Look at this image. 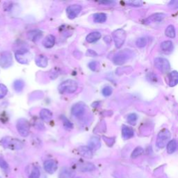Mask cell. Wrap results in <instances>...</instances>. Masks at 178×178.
I'll use <instances>...</instances> for the list:
<instances>
[{
    "label": "cell",
    "instance_id": "obj_1",
    "mask_svg": "<svg viewBox=\"0 0 178 178\" xmlns=\"http://www.w3.org/2000/svg\"><path fill=\"white\" fill-rule=\"evenodd\" d=\"M78 89V84L76 81L68 79L62 82L59 86V91L62 94H71L74 93Z\"/></svg>",
    "mask_w": 178,
    "mask_h": 178
},
{
    "label": "cell",
    "instance_id": "obj_2",
    "mask_svg": "<svg viewBox=\"0 0 178 178\" xmlns=\"http://www.w3.org/2000/svg\"><path fill=\"white\" fill-rule=\"evenodd\" d=\"M133 52L130 50H123L118 52L113 58V62L116 65H123L133 56Z\"/></svg>",
    "mask_w": 178,
    "mask_h": 178
},
{
    "label": "cell",
    "instance_id": "obj_3",
    "mask_svg": "<svg viewBox=\"0 0 178 178\" xmlns=\"http://www.w3.org/2000/svg\"><path fill=\"white\" fill-rule=\"evenodd\" d=\"M171 138V132L167 129H163L158 134L157 138H156V146L159 148H163L167 143L169 142Z\"/></svg>",
    "mask_w": 178,
    "mask_h": 178
},
{
    "label": "cell",
    "instance_id": "obj_4",
    "mask_svg": "<svg viewBox=\"0 0 178 178\" xmlns=\"http://www.w3.org/2000/svg\"><path fill=\"white\" fill-rule=\"evenodd\" d=\"M2 146L11 150H20L22 148L23 143L16 138H12L11 137H6L2 140Z\"/></svg>",
    "mask_w": 178,
    "mask_h": 178
},
{
    "label": "cell",
    "instance_id": "obj_5",
    "mask_svg": "<svg viewBox=\"0 0 178 178\" xmlns=\"http://www.w3.org/2000/svg\"><path fill=\"white\" fill-rule=\"evenodd\" d=\"M16 127L17 129L18 133L22 137H26L29 134L30 131V125L28 120L25 118H20L17 120Z\"/></svg>",
    "mask_w": 178,
    "mask_h": 178
},
{
    "label": "cell",
    "instance_id": "obj_6",
    "mask_svg": "<svg viewBox=\"0 0 178 178\" xmlns=\"http://www.w3.org/2000/svg\"><path fill=\"white\" fill-rule=\"evenodd\" d=\"M113 38L117 48H120L124 44L126 39V32L125 30L118 29L113 33Z\"/></svg>",
    "mask_w": 178,
    "mask_h": 178
},
{
    "label": "cell",
    "instance_id": "obj_7",
    "mask_svg": "<svg viewBox=\"0 0 178 178\" xmlns=\"http://www.w3.org/2000/svg\"><path fill=\"white\" fill-rule=\"evenodd\" d=\"M16 59L22 64H26L31 59V54L28 50H20L16 52Z\"/></svg>",
    "mask_w": 178,
    "mask_h": 178
},
{
    "label": "cell",
    "instance_id": "obj_8",
    "mask_svg": "<svg viewBox=\"0 0 178 178\" xmlns=\"http://www.w3.org/2000/svg\"><path fill=\"white\" fill-rule=\"evenodd\" d=\"M155 65L159 70L162 72H166L170 70V63L167 59L158 57L155 59Z\"/></svg>",
    "mask_w": 178,
    "mask_h": 178
},
{
    "label": "cell",
    "instance_id": "obj_9",
    "mask_svg": "<svg viewBox=\"0 0 178 178\" xmlns=\"http://www.w3.org/2000/svg\"><path fill=\"white\" fill-rule=\"evenodd\" d=\"M13 64V57L8 52H4L0 56V66L3 68H8Z\"/></svg>",
    "mask_w": 178,
    "mask_h": 178
},
{
    "label": "cell",
    "instance_id": "obj_10",
    "mask_svg": "<svg viewBox=\"0 0 178 178\" xmlns=\"http://www.w3.org/2000/svg\"><path fill=\"white\" fill-rule=\"evenodd\" d=\"M86 110V104L83 102H78V103L74 104L72 107V114L75 117L80 118L82 116Z\"/></svg>",
    "mask_w": 178,
    "mask_h": 178
},
{
    "label": "cell",
    "instance_id": "obj_11",
    "mask_svg": "<svg viewBox=\"0 0 178 178\" xmlns=\"http://www.w3.org/2000/svg\"><path fill=\"white\" fill-rule=\"evenodd\" d=\"M82 7L78 4H72L66 8V13L69 19H74L80 13Z\"/></svg>",
    "mask_w": 178,
    "mask_h": 178
},
{
    "label": "cell",
    "instance_id": "obj_12",
    "mask_svg": "<svg viewBox=\"0 0 178 178\" xmlns=\"http://www.w3.org/2000/svg\"><path fill=\"white\" fill-rule=\"evenodd\" d=\"M57 164L56 162L52 160V159H50V160H47L44 163V168L46 172L50 174H53L55 173V171L57 170Z\"/></svg>",
    "mask_w": 178,
    "mask_h": 178
},
{
    "label": "cell",
    "instance_id": "obj_13",
    "mask_svg": "<svg viewBox=\"0 0 178 178\" xmlns=\"http://www.w3.org/2000/svg\"><path fill=\"white\" fill-rule=\"evenodd\" d=\"M42 35H43V32H42L41 30L34 29L29 31L27 33V38H28L29 40L35 42L38 41L39 38H41Z\"/></svg>",
    "mask_w": 178,
    "mask_h": 178
},
{
    "label": "cell",
    "instance_id": "obj_14",
    "mask_svg": "<svg viewBox=\"0 0 178 178\" xmlns=\"http://www.w3.org/2000/svg\"><path fill=\"white\" fill-rule=\"evenodd\" d=\"M78 152L81 156L87 159H91L93 157V152L87 146H81L78 148Z\"/></svg>",
    "mask_w": 178,
    "mask_h": 178
},
{
    "label": "cell",
    "instance_id": "obj_15",
    "mask_svg": "<svg viewBox=\"0 0 178 178\" xmlns=\"http://www.w3.org/2000/svg\"><path fill=\"white\" fill-rule=\"evenodd\" d=\"M134 132L133 129L130 127L123 125L122 127V136L125 139H129L134 137Z\"/></svg>",
    "mask_w": 178,
    "mask_h": 178
},
{
    "label": "cell",
    "instance_id": "obj_16",
    "mask_svg": "<svg viewBox=\"0 0 178 178\" xmlns=\"http://www.w3.org/2000/svg\"><path fill=\"white\" fill-rule=\"evenodd\" d=\"M101 146L100 140L98 137H93L90 138V139L89 142V147L90 150H98Z\"/></svg>",
    "mask_w": 178,
    "mask_h": 178
},
{
    "label": "cell",
    "instance_id": "obj_17",
    "mask_svg": "<svg viewBox=\"0 0 178 178\" xmlns=\"http://www.w3.org/2000/svg\"><path fill=\"white\" fill-rule=\"evenodd\" d=\"M56 38L52 34L47 36L45 38V39L43 41V45L46 48H51L52 47L54 44H55Z\"/></svg>",
    "mask_w": 178,
    "mask_h": 178
},
{
    "label": "cell",
    "instance_id": "obj_18",
    "mask_svg": "<svg viewBox=\"0 0 178 178\" xmlns=\"http://www.w3.org/2000/svg\"><path fill=\"white\" fill-rule=\"evenodd\" d=\"M36 64L38 67L41 68H45L47 66L48 64V59L45 55H38L36 58Z\"/></svg>",
    "mask_w": 178,
    "mask_h": 178
},
{
    "label": "cell",
    "instance_id": "obj_19",
    "mask_svg": "<svg viewBox=\"0 0 178 178\" xmlns=\"http://www.w3.org/2000/svg\"><path fill=\"white\" fill-rule=\"evenodd\" d=\"M78 170L81 171H92L95 168V166L91 163L89 162H84L81 164H78L77 165Z\"/></svg>",
    "mask_w": 178,
    "mask_h": 178
},
{
    "label": "cell",
    "instance_id": "obj_20",
    "mask_svg": "<svg viewBox=\"0 0 178 178\" xmlns=\"http://www.w3.org/2000/svg\"><path fill=\"white\" fill-rule=\"evenodd\" d=\"M74 172L69 168H63L59 173V178H72Z\"/></svg>",
    "mask_w": 178,
    "mask_h": 178
},
{
    "label": "cell",
    "instance_id": "obj_21",
    "mask_svg": "<svg viewBox=\"0 0 178 178\" xmlns=\"http://www.w3.org/2000/svg\"><path fill=\"white\" fill-rule=\"evenodd\" d=\"M100 38H101L100 32L94 31V32L90 33V34H89L88 36H87L86 39L88 43H94V42L98 41Z\"/></svg>",
    "mask_w": 178,
    "mask_h": 178
},
{
    "label": "cell",
    "instance_id": "obj_22",
    "mask_svg": "<svg viewBox=\"0 0 178 178\" xmlns=\"http://www.w3.org/2000/svg\"><path fill=\"white\" fill-rule=\"evenodd\" d=\"M169 86L171 87H173L176 86L178 83V73L177 71H173L171 72L169 75Z\"/></svg>",
    "mask_w": 178,
    "mask_h": 178
},
{
    "label": "cell",
    "instance_id": "obj_23",
    "mask_svg": "<svg viewBox=\"0 0 178 178\" xmlns=\"http://www.w3.org/2000/svg\"><path fill=\"white\" fill-rule=\"evenodd\" d=\"M40 116L44 121H50L52 118V113L50 110L47 109V108H43L42 109L40 112Z\"/></svg>",
    "mask_w": 178,
    "mask_h": 178
},
{
    "label": "cell",
    "instance_id": "obj_24",
    "mask_svg": "<svg viewBox=\"0 0 178 178\" xmlns=\"http://www.w3.org/2000/svg\"><path fill=\"white\" fill-rule=\"evenodd\" d=\"M161 48L164 52H169L173 49V43L171 41H164L161 44Z\"/></svg>",
    "mask_w": 178,
    "mask_h": 178
},
{
    "label": "cell",
    "instance_id": "obj_25",
    "mask_svg": "<svg viewBox=\"0 0 178 178\" xmlns=\"http://www.w3.org/2000/svg\"><path fill=\"white\" fill-rule=\"evenodd\" d=\"M177 149V142L176 141L173 139L170 141L169 142L167 143L166 146V150L168 154H173L175 152Z\"/></svg>",
    "mask_w": 178,
    "mask_h": 178
},
{
    "label": "cell",
    "instance_id": "obj_26",
    "mask_svg": "<svg viewBox=\"0 0 178 178\" xmlns=\"http://www.w3.org/2000/svg\"><path fill=\"white\" fill-rule=\"evenodd\" d=\"M93 20L96 23H102L107 20V15L102 13H96L93 17Z\"/></svg>",
    "mask_w": 178,
    "mask_h": 178
},
{
    "label": "cell",
    "instance_id": "obj_27",
    "mask_svg": "<svg viewBox=\"0 0 178 178\" xmlns=\"http://www.w3.org/2000/svg\"><path fill=\"white\" fill-rule=\"evenodd\" d=\"M14 89L17 92H21L25 87V82L21 79H17L13 83Z\"/></svg>",
    "mask_w": 178,
    "mask_h": 178
},
{
    "label": "cell",
    "instance_id": "obj_28",
    "mask_svg": "<svg viewBox=\"0 0 178 178\" xmlns=\"http://www.w3.org/2000/svg\"><path fill=\"white\" fill-rule=\"evenodd\" d=\"M165 34L166 36L171 38L176 37V29H175V26L173 25L168 26L166 29Z\"/></svg>",
    "mask_w": 178,
    "mask_h": 178
},
{
    "label": "cell",
    "instance_id": "obj_29",
    "mask_svg": "<svg viewBox=\"0 0 178 178\" xmlns=\"http://www.w3.org/2000/svg\"><path fill=\"white\" fill-rule=\"evenodd\" d=\"M165 17V15L163 13H156L152 15V16H150L148 20L150 21H154V22H159V21L162 20Z\"/></svg>",
    "mask_w": 178,
    "mask_h": 178
},
{
    "label": "cell",
    "instance_id": "obj_30",
    "mask_svg": "<svg viewBox=\"0 0 178 178\" xmlns=\"http://www.w3.org/2000/svg\"><path fill=\"white\" fill-rule=\"evenodd\" d=\"M137 119H138V117H137V114L136 113H130L127 116V120L129 124L134 125H136V123H137Z\"/></svg>",
    "mask_w": 178,
    "mask_h": 178
},
{
    "label": "cell",
    "instance_id": "obj_31",
    "mask_svg": "<svg viewBox=\"0 0 178 178\" xmlns=\"http://www.w3.org/2000/svg\"><path fill=\"white\" fill-rule=\"evenodd\" d=\"M143 152V149L141 147H137L134 150L132 153V158H137L138 156L141 155Z\"/></svg>",
    "mask_w": 178,
    "mask_h": 178
},
{
    "label": "cell",
    "instance_id": "obj_32",
    "mask_svg": "<svg viewBox=\"0 0 178 178\" xmlns=\"http://www.w3.org/2000/svg\"><path fill=\"white\" fill-rule=\"evenodd\" d=\"M61 118L62 121L63 123V125H64L65 128L72 129V127H73V125L72 124V123L67 118H65V116H61Z\"/></svg>",
    "mask_w": 178,
    "mask_h": 178
},
{
    "label": "cell",
    "instance_id": "obj_33",
    "mask_svg": "<svg viewBox=\"0 0 178 178\" xmlns=\"http://www.w3.org/2000/svg\"><path fill=\"white\" fill-rule=\"evenodd\" d=\"M147 44V39L146 38H139L137 39V41H136V45H137L138 47H143Z\"/></svg>",
    "mask_w": 178,
    "mask_h": 178
},
{
    "label": "cell",
    "instance_id": "obj_34",
    "mask_svg": "<svg viewBox=\"0 0 178 178\" xmlns=\"http://www.w3.org/2000/svg\"><path fill=\"white\" fill-rule=\"evenodd\" d=\"M8 93L7 86L4 84H0V99L4 98Z\"/></svg>",
    "mask_w": 178,
    "mask_h": 178
},
{
    "label": "cell",
    "instance_id": "obj_35",
    "mask_svg": "<svg viewBox=\"0 0 178 178\" xmlns=\"http://www.w3.org/2000/svg\"><path fill=\"white\" fill-rule=\"evenodd\" d=\"M113 92V89L111 88V86H105L104 88L102 89V94H103L104 96H106V97H108V96H109L111 95V93Z\"/></svg>",
    "mask_w": 178,
    "mask_h": 178
},
{
    "label": "cell",
    "instance_id": "obj_36",
    "mask_svg": "<svg viewBox=\"0 0 178 178\" xmlns=\"http://www.w3.org/2000/svg\"><path fill=\"white\" fill-rule=\"evenodd\" d=\"M40 175H41V172L39 171L38 168L34 167L33 168L31 175H30V178H39L40 177Z\"/></svg>",
    "mask_w": 178,
    "mask_h": 178
},
{
    "label": "cell",
    "instance_id": "obj_37",
    "mask_svg": "<svg viewBox=\"0 0 178 178\" xmlns=\"http://www.w3.org/2000/svg\"><path fill=\"white\" fill-rule=\"evenodd\" d=\"M126 4L131 6V7H141V6H142L143 2L141 1H127V2H126Z\"/></svg>",
    "mask_w": 178,
    "mask_h": 178
},
{
    "label": "cell",
    "instance_id": "obj_38",
    "mask_svg": "<svg viewBox=\"0 0 178 178\" xmlns=\"http://www.w3.org/2000/svg\"><path fill=\"white\" fill-rule=\"evenodd\" d=\"M0 167L5 171H8L9 170L8 164L3 158H0Z\"/></svg>",
    "mask_w": 178,
    "mask_h": 178
},
{
    "label": "cell",
    "instance_id": "obj_39",
    "mask_svg": "<svg viewBox=\"0 0 178 178\" xmlns=\"http://www.w3.org/2000/svg\"><path fill=\"white\" fill-rule=\"evenodd\" d=\"M89 66L90 70H92L93 71H96L98 68V63L96 61H92L89 63Z\"/></svg>",
    "mask_w": 178,
    "mask_h": 178
},
{
    "label": "cell",
    "instance_id": "obj_40",
    "mask_svg": "<svg viewBox=\"0 0 178 178\" xmlns=\"http://www.w3.org/2000/svg\"><path fill=\"white\" fill-rule=\"evenodd\" d=\"M87 55H89V56H97V54H96L94 51H93L91 50H88V52H87Z\"/></svg>",
    "mask_w": 178,
    "mask_h": 178
},
{
    "label": "cell",
    "instance_id": "obj_41",
    "mask_svg": "<svg viewBox=\"0 0 178 178\" xmlns=\"http://www.w3.org/2000/svg\"><path fill=\"white\" fill-rule=\"evenodd\" d=\"M99 4H112L113 3H114L113 2H111V1H104V2H99Z\"/></svg>",
    "mask_w": 178,
    "mask_h": 178
},
{
    "label": "cell",
    "instance_id": "obj_42",
    "mask_svg": "<svg viewBox=\"0 0 178 178\" xmlns=\"http://www.w3.org/2000/svg\"><path fill=\"white\" fill-rule=\"evenodd\" d=\"M0 178H1V177H0Z\"/></svg>",
    "mask_w": 178,
    "mask_h": 178
}]
</instances>
